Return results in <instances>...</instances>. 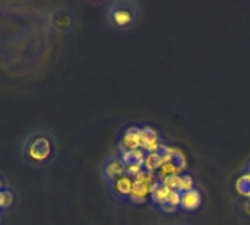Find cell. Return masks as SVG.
Here are the masks:
<instances>
[{"label":"cell","mask_w":250,"mask_h":225,"mask_svg":"<svg viewBox=\"0 0 250 225\" xmlns=\"http://www.w3.org/2000/svg\"><path fill=\"white\" fill-rule=\"evenodd\" d=\"M105 16L111 28L117 31H129L139 23L142 9L135 0H117L108 6Z\"/></svg>","instance_id":"1"},{"label":"cell","mask_w":250,"mask_h":225,"mask_svg":"<svg viewBox=\"0 0 250 225\" xmlns=\"http://www.w3.org/2000/svg\"><path fill=\"white\" fill-rule=\"evenodd\" d=\"M53 154V142L47 135H34L25 145V155L31 163L44 164Z\"/></svg>","instance_id":"2"},{"label":"cell","mask_w":250,"mask_h":225,"mask_svg":"<svg viewBox=\"0 0 250 225\" xmlns=\"http://www.w3.org/2000/svg\"><path fill=\"white\" fill-rule=\"evenodd\" d=\"M158 177L155 173L151 171H144L142 174H139L138 177H135V183H133V189L129 198L130 204H144L146 201H149L151 198V192L154 189V186L157 184Z\"/></svg>","instance_id":"3"},{"label":"cell","mask_w":250,"mask_h":225,"mask_svg":"<svg viewBox=\"0 0 250 225\" xmlns=\"http://www.w3.org/2000/svg\"><path fill=\"white\" fill-rule=\"evenodd\" d=\"M139 148H142V124H130L125 127L119 139L120 154Z\"/></svg>","instance_id":"4"},{"label":"cell","mask_w":250,"mask_h":225,"mask_svg":"<svg viewBox=\"0 0 250 225\" xmlns=\"http://www.w3.org/2000/svg\"><path fill=\"white\" fill-rule=\"evenodd\" d=\"M164 145V139L158 129L149 124H142V149L145 152H160Z\"/></svg>","instance_id":"5"},{"label":"cell","mask_w":250,"mask_h":225,"mask_svg":"<svg viewBox=\"0 0 250 225\" xmlns=\"http://www.w3.org/2000/svg\"><path fill=\"white\" fill-rule=\"evenodd\" d=\"M125 173H126V164L120 155H111L103 164V176L108 183L123 176Z\"/></svg>","instance_id":"6"},{"label":"cell","mask_w":250,"mask_h":225,"mask_svg":"<svg viewBox=\"0 0 250 225\" xmlns=\"http://www.w3.org/2000/svg\"><path fill=\"white\" fill-rule=\"evenodd\" d=\"M204 204V193L199 187L180 192V209L185 212H193Z\"/></svg>","instance_id":"7"},{"label":"cell","mask_w":250,"mask_h":225,"mask_svg":"<svg viewBox=\"0 0 250 225\" xmlns=\"http://www.w3.org/2000/svg\"><path fill=\"white\" fill-rule=\"evenodd\" d=\"M133 183H135V179H132L127 174H123L114 179L113 182H110V187L114 196H117L120 201H129L132 189H133Z\"/></svg>","instance_id":"8"},{"label":"cell","mask_w":250,"mask_h":225,"mask_svg":"<svg viewBox=\"0 0 250 225\" xmlns=\"http://www.w3.org/2000/svg\"><path fill=\"white\" fill-rule=\"evenodd\" d=\"M170 192H171V190H170V189H167V187L160 182V179H158L157 184L154 186V189H152V192H151V198H149L151 204L160 209V208L164 205V202L167 201V198H168Z\"/></svg>","instance_id":"9"},{"label":"cell","mask_w":250,"mask_h":225,"mask_svg":"<svg viewBox=\"0 0 250 225\" xmlns=\"http://www.w3.org/2000/svg\"><path fill=\"white\" fill-rule=\"evenodd\" d=\"M163 163H164V157H163L161 151L160 152H146L145 161H144V167H145L146 171L157 173Z\"/></svg>","instance_id":"10"},{"label":"cell","mask_w":250,"mask_h":225,"mask_svg":"<svg viewBox=\"0 0 250 225\" xmlns=\"http://www.w3.org/2000/svg\"><path fill=\"white\" fill-rule=\"evenodd\" d=\"M145 155L146 152L139 148V149H132V151H126V152H122L120 157L122 160L125 161V164H144L145 161Z\"/></svg>","instance_id":"11"},{"label":"cell","mask_w":250,"mask_h":225,"mask_svg":"<svg viewBox=\"0 0 250 225\" xmlns=\"http://www.w3.org/2000/svg\"><path fill=\"white\" fill-rule=\"evenodd\" d=\"M195 187H198V180H196L195 174H192L190 171L179 173V190L180 192H186V190H190Z\"/></svg>","instance_id":"12"},{"label":"cell","mask_w":250,"mask_h":225,"mask_svg":"<svg viewBox=\"0 0 250 225\" xmlns=\"http://www.w3.org/2000/svg\"><path fill=\"white\" fill-rule=\"evenodd\" d=\"M164 212H176L180 209V190H171L164 205L160 208Z\"/></svg>","instance_id":"13"},{"label":"cell","mask_w":250,"mask_h":225,"mask_svg":"<svg viewBox=\"0 0 250 225\" xmlns=\"http://www.w3.org/2000/svg\"><path fill=\"white\" fill-rule=\"evenodd\" d=\"M236 190H237V193H239L242 198L249 199L250 198V173L249 171L243 173V174L237 179V182H236Z\"/></svg>","instance_id":"14"},{"label":"cell","mask_w":250,"mask_h":225,"mask_svg":"<svg viewBox=\"0 0 250 225\" xmlns=\"http://www.w3.org/2000/svg\"><path fill=\"white\" fill-rule=\"evenodd\" d=\"M15 201V195L10 189H1L0 190V208L6 209L9 208Z\"/></svg>","instance_id":"15"},{"label":"cell","mask_w":250,"mask_h":225,"mask_svg":"<svg viewBox=\"0 0 250 225\" xmlns=\"http://www.w3.org/2000/svg\"><path fill=\"white\" fill-rule=\"evenodd\" d=\"M242 208H243V211H245V212H246V214L250 217V198L249 199H245V202H243Z\"/></svg>","instance_id":"16"},{"label":"cell","mask_w":250,"mask_h":225,"mask_svg":"<svg viewBox=\"0 0 250 225\" xmlns=\"http://www.w3.org/2000/svg\"><path fill=\"white\" fill-rule=\"evenodd\" d=\"M246 171H249L250 173V161L248 163V165H246Z\"/></svg>","instance_id":"17"},{"label":"cell","mask_w":250,"mask_h":225,"mask_svg":"<svg viewBox=\"0 0 250 225\" xmlns=\"http://www.w3.org/2000/svg\"><path fill=\"white\" fill-rule=\"evenodd\" d=\"M0 187H3V183H1V180H0Z\"/></svg>","instance_id":"18"},{"label":"cell","mask_w":250,"mask_h":225,"mask_svg":"<svg viewBox=\"0 0 250 225\" xmlns=\"http://www.w3.org/2000/svg\"><path fill=\"white\" fill-rule=\"evenodd\" d=\"M1 189H3V187H0V190H1Z\"/></svg>","instance_id":"19"},{"label":"cell","mask_w":250,"mask_h":225,"mask_svg":"<svg viewBox=\"0 0 250 225\" xmlns=\"http://www.w3.org/2000/svg\"><path fill=\"white\" fill-rule=\"evenodd\" d=\"M182 225H185V224H182Z\"/></svg>","instance_id":"20"}]
</instances>
